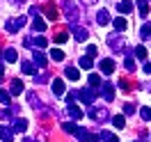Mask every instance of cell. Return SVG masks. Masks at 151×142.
<instances>
[{"instance_id":"cell-1","label":"cell","mask_w":151,"mask_h":142,"mask_svg":"<svg viewBox=\"0 0 151 142\" xmlns=\"http://www.w3.org/2000/svg\"><path fill=\"white\" fill-rule=\"evenodd\" d=\"M23 25H25V16H14V19H9L7 23H5L7 32H19Z\"/></svg>"},{"instance_id":"cell-2","label":"cell","mask_w":151,"mask_h":142,"mask_svg":"<svg viewBox=\"0 0 151 142\" xmlns=\"http://www.w3.org/2000/svg\"><path fill=\"white\" fill-rule=\"evenodd\" d=\"M87 115H89L92 119H96V122H105V119H110V112H108L105 108H89Z\"/></svg>"},{"instance_id":"cell-3","label":"cell","mask_w":151,"mask_h":142,"mask_svg":"<svg viewBox=\"0 0 151 142\" xmlns=\"http://www.w3.org/2000/svg\"><path fill=\"white\" fill-rule=\"evenodd\" d=\"M64 14H66V19L71 21V23L78 21V7H76L71 0H64Z\"/></svg>"},{"instance_id":"cell-4","label":"cell","mask_w":151,"mask_h":142,"mask_svg":"<svg viewBox=\"0 0 151 142\" xmlns=\"http://www.w3.org/2000/svg\"><path fill=\"white\" fill-rule=\"evenodd\" d=\"M78 96H80V99H83V101H85V103H89L92 105V101H94V96H96V92H94V87H83V89H80V92H78Z\"/></svg>"},{"instance_id":"cell-5","label":"cell","mask_w":151,"mask_h":142,"mask_svg":"<svg viewBox=\"0 0 151 142\" xmlns=\"http://www.w3.org/2000/svg\"><path fill=\"white\" fill-rule=\"evenodd\" d=\"M108 41H110V46H112V50H114V53H122V50H124V46H126V41H124L122 37H117V35H112V37L108 39Z\"/></svg>"},{"instance_id":"cell-6","label":"cell","mask_w":151,"mask_h":142,"mask_svg":"<svg viewBox=\"0 0 151 142\" xmlns=\"http://www.w3.org/2000/svg\"><path fill=\"white\" fill-rule=\"evenodd\" d=\"M12 140H14V128L0 124V142H12Z\"/></svg>"},{"instance_id":"cell-7","label":"cell","mask_w":151,"mask_h":142,"mask_svg":"<svg viewBox=\"0 0 151 142\" xmlns=\"http://www.w3.org/2000/svg\"><path fill=\"white\" fill-rule=\"evenodd\" d=\"M101 94H103V99L112 101V99H114V87H112V83H103V85H101Z\"/></svg>"},{"instance_id":"cell-8","label":"cell","mask_w":151,"mask_h":142,"mask_svg":"<svg viewBox=\"0 0 151 142\" xmlns=\"http://www.w3.org/2000/svg\"><path fill=\"white\" fill-rule=\"evenodd\" d=\"M76 135H78V140H83V142H94V140H96V138H94L89 131H87V128H80V126H78Z\"/></svg>"},{"instance_id":"cell-9","label":"cell","mask_w":151,"mask_h":142,"mask_svg":"<svg viewBox=\"0 0 151 142\" xmlns=\"http://www.w3.org/2000/svg\"><path fill=\"white\" fill-rule=\"evenodd\" d=\"M71 32H73L76 41H85V39H87V35H89V32H87L85 28H80V25H76V28H71Z\"/></svg>"},{"instance_id":"cell-10","label":"cell","mask_w":151,"mask_h":142,"mask_svg":"<svg viewBox=\"0 0 151 142\" xmlns=\"http://www.w3.org/2000/svg\"><path fill=\"white\" fill-rule=\"evenodd\" d=\"M117 12H119V14H131L133 12V2L131 0H122V2L117 5Z\"/></svg>"},{"instance_id":"cell-11","label":"cell","mask_w":151,"mask_h":142,"mask_svg":"<svg viewBox=\"0 0 151 142\" xmlns=\"http://www.w3.org/2000/svg\"><path fill=\"white\" fill-rule=\"evenodd\" d=\"M12 128H14V133H25L28 131V122H25V119H14Z\"/></svg>"},{"instance_id":"cell-12","label":"cell","mask_w":151,"mask_h":142,"mask_svg":"<svg viewBox=\"0 0 151 142\" xmlns=\"http://www.w3.org/2000/svg\"><path fill=\"white\" fill-rule=\"evenodd\" d=\"M21 69H23V74L37 78V66H35V62H23V64H21Z\"/></svg>"},{"instance_id":"cell-13","label":"cell","mask_w":151,"mask_h":142,"mask_svg":"<svg viewBox=\"0 0 151 142\" xmlns=\"http://www.w3.org/2000/svg\"><path fill=\"white\" fill-rule=\"evenodd\" d=\"M96 23H99V25H108V23H110V14H108V9H101L99 14H96Z\"/></svg>"},{"instance_id":"cell-14","label":"cell","mask_w":151,"mask_h":142,"mask_svg":"<svg viewBox=\"0 0 151 142\" xmlns=\"http://www.w3.org/2000/svg\"><path fill=\"white\" fill-rule=\"evenodd\" d=\"M101 71H103V74H112V71H114V62L110 60V57L101 60Z\"/></svg>"},{"instance_id":"cell-15","label":"cell","mask_w":151,"mask_h":142,"mask_svg":"<svg viewBox=\"0 0 151 142\" xmlns=\"http://www.w3.org/2000/svg\"><path fill=\"white\" fill-rule=\"evenodd\" d=\"M112 25H114V30H117V32H124V30L128 28V21L124 19V16H119V19L112 21Z\"/></svg>"},{"instance_id":"cell-16","label":"cell","mask_w":151,"mask_h":142,"mask_svg":"<svg viewBox=\"0 0 151 142\" xmlns=\"http://www.w3.org/2000/svg\"><path fill=\"white\" fill-rule=\"evenodd\" d=\"M53 94H55V96H62V94H64V83H62L60 78L53 80Z\"/></svg>"},{"instance_id":"cell-17","label":"cell","mask_w":151,"mask_h":142,"mask_svg":"<svg viewBox=\"0 0 151 142\" xmlns=\"http://www.w3.org/2000/svg\"><path fill=\"white\" fill-rule=\"evenodd\" d=\"M137 12H140V16L147 19V14H149V0H137Z\"/></svg>"},{"instance_id":"cell-18","label":"cell","mask_w":151,"mask_h":142,"mask_svg":"<svg viewBox=\"0 0 151 142\" xmlns=\"http://www.w3.org/2000/svg\"><path fill=\"white\" fill-rule=\"evenodd\" d=\"M23 89H25V87H23V83H21L19 78H16V80H12V87H9L12 94H23Z\"/></svg>"},{"instance_id":"cell-19","label":"cell","mask_w":151,"mask_h":142,"mask_svg":"<svg viewBox=\"0 0 151 142\" xmlns=\"http://www.w3.org/2000/svg\"><path fill=\"white\" fill-rule=\"evenodd\" d=\"M66 110H69V117H73V119H80V117H83V110H80L76 103H71Z\"/></svg>"},{"instance_id":"cell-20","label":"cell","mask_w":151,"mask_h":142,"mask_svg":"<svg viewBox=\"0 0 151 142\" xmlns=\"http://www.w3.org/2000/svg\"><path fill=\"white\" fill-rule=\"evenodd\" d=\"M87 83H89V87H101L103 85V83H101V76H99V74H89V78H87Z\"/></svg>"},{"instance_id":"cell-21","label":"cell","mask_w":151,"mask_h":142,"mask_svg":"<svg viewBox=\"0 0 151 142\" xmlns=\"http://www.w3.org/2000/svg\"><path fill=\"white\" fill-rule=\"evenodd\" d=\"M46 16H48V19H50V21H57V16H60L53 2H48V5H46Z\"/></svg>"},{"instance_id":"cell-22","label":"cell","mask_w":151,"mask_h":142,"mask_svg":"<svg viewBox=\"0 0 151 142\" xmlns=\"http://www.w3.org/2000/svg\"><path fill=\"white\" fill-rule=\"evenodd\" d=\"M66 78H69V80H78V78H80V71H78V69H76V66H66Z\"/></svg>"},{"instance_id":"cell-23","label":"cell","mask_w":151,"mask_h":142,"mask_svg":"<svg viewBox=\"0 0 151 142\" xmlns=\"http://www.w3.org/2000/svg\"><path fill=\"white\" fill-rule=\"evenodd\" d=\"M32 30H35V32H44V30H46V23H44V19H35L32 21Z\"/></svg>"},{"instance_id":"cell-24","label":"cell","mask_w":151,"mask_h":142,"mask_svg":"<svg viewBox=\"0 0 151 142\" xmlns=\"http://www.w3.org/2000/svg\"><path fill=\"white\" fill-rule=\"evenodd\" d=\"M35 64L37 66H46V55L41 50H35Z\"/></svg>"},{"instance_id":"cell-25","label":"cell","mask_w":151,"mask_h":142,"mask_svg":"<svg viewBox=\"0 0 151 142\" xmlns=\"http://www.w3.org/2000/svg\"><path fill=\"white\" fill-rule=\"evenodd\" d=\"M5 60H7V62H16V60H19V53H16L14 48H7V50H5Z\"/></svg>"},{"instance_id":"cell-26","label":"cell","mask_w":151,"mask_h":142,"mask_svg":"<svg viewBox=\"0 0 151 142\" xmlns=\"http://www.w3.org/2000/svg\"><path fill=\"white\" fill-rule=\"evenodd\" d=\"M92 60H94V57H89V55L80 57V62H78V64H80V69H92V64H94Z\"/></svg>"},{"instance_id":"cell-27","label":"cell","mask_w":151,"mask_h":142,"mask_svg":"<svg viewBox=\"0 0 151 142\" xmlns=\"http://www.w3.org/2000/svg\"><path fill=\"white\" fill-rule=\"evenodd\" d=\"M112 124H114V128H124V126H126L124 115H114V117H112Z\"/></svg>"},{"instance_id":"cell-28","label":"cell","mask_w":151,"mask_h":142,"mask_svg":"<svg viewBox=\"0 0 151 142\" xmlns=\"http://www.w3.org/2000/svg\"><path fill=\"white\" fill-rule=\"evenodd\" d=\"M140 37H142V39H151V23H144V25H142Z\"/></svg>"},{"instance_id":"cell-29","label":"cell","mask_w":151,"mask_h":142,"mask_svg":"<svg viewBox=\"0 0 151 142\" xmlns=\"http://www.w3.org/2000/svg\"><path fill=\"white\" fill-rule=\"evenodd\" d=\"M50 60H55V62H62V60H64V53H62L60 48H53V50H50Z\"/></svg>"},{"instance_id":"cell-30","label":"cell","mask_w":151,"mask_h":142,"mask_svg":"<svg viewBox=\"0 0 151 142\" xmlns=\"http://www.w3.org/2000/svg\"><path fill=\"white\" fill-rule=\"evenodd\" d=\"M9 94H12V92L0 89V103H2V105H9V103H12V101H9Z\"/></svg>"},{"instance_id":"cell-31","label":"cell","mask_w":151,"mask_h":142,"mask_svg":"<svg viewBox=\"0 0 151 142\" xmlns=\"http://www.w3.org/2000/svg\"><path fill=\"white\" fill-rule=\"evenodd\" d=\"M124 66H126V71H135V60H133L131 55H126V62H124Z\"/></svg>"},{"instance_id":"cell-32","label":"cell","mask_w":151,"mask_h":142,"mask_svg":"<svg viewBox=\"0 0 151 142\" xmlns=\"http://www.w3.org/2000/svg\"><path fill=\"white\" fill-rule=\"evenodd\" d=\"M135 57H137V60H147V48L137 46V48H135Z\"/></svg>"},{"instance_id":"cell-33","label":"cell","mask_w":151,"mask_h":142,"mask_svg":"<svg viewBox=\"0 0 151 142\" xmlns=\"http://www.w3.org/2000/svg\"><path fill=\"white\" fill-rule=\"evenodd\" d=\"M140 115H142V119H147V122H151V108H147V105H144V108L140 110Z\"/></svg>"},{"instance_id":"cell-34","label":"cell","mask_w":151,"mask_h":142,"mask_svg":"<svg viewBox=\"0 0 151 142\" xmlns=\"http://www.w3.org/2000/svg\"><path fill=\"white\" fill-rule=\"evenodd\" d=\"M66 39H69V35H66V32H57V35H55V41H57V44H64Z\"/></svg>"},{"instance_id":"cell-35","label":"cell","mask_w":151,"mask_h":142,"mask_svg":"<svg viewBox=\"0 0 151 142\" xmlns=\"http://www.w3.org/2000/svg\"><path fill=\"white\" fill-rule=\"evenodd\" d=\"M119 87H122V89H124V92H128V89H131V83H128V80H126V78H122V80H119Z\"/></svg>"},{"instance_id":"cell-36","label":"cell","mask_w":151,"mask_h":142,"mask_svg":"<svg viewBox=\"0 0 151 142\" xmlns=\"http://www.w3.org/2000/svg\"><path fill=\"white\" fill-rule=\"evenodd\" d=\"M62 128H64L66 133H73V135H76V131H78V126H76V124H64Z\"/></svg>"},{"instance_id":"cell-37","label":"cell","mask_w":151,"mask_h":142,"mask_svg":"<svg viewBox=\"0 0 151 142\" xmlns=\"http://www.w3.org/2000/svg\"><path fill=\"white\" fill-rule=\"evenodd\" d=\"M124 112H126V115H133V112H135V105H133V103H126V105H124Z\"/></svg>"},{"instance_id":"cell-38","label":"cell","mask_w":151,"mask_h":142,"mask_svg":"<svg viewBox=\"0 0 151 142\" xmlns=\"http://www.w3.org/2000/svg\"><path fill=\"white\" fill-rule=\"evenodd\" d=\"M35 46H37V50H39V48H44V46H46V39H44V37H37Z\"/></svg>"},{"instance_id":"cell-39","label":"cell","mask_w":151,"mask_h":142,"mask_svg":"<svg viewBox=\"0 0 151 142\" xmlns=\"http://www.w3.org/2000/svg\"><path fill=\"white\" fill-rule=\"evenodd\" d=\"M87 55L94 57V55H96V46H87Z\"/></svg>"},{"instance_id":"cell-40","label":"cell","mask_w":151,"mask_h":142,"mask_svg":"<svg viewBox=\"0 0 151 142\" xmlns=\"http://www.w3.org/2000/svg\"><path fill=\"white\" fill-rule=\"evenodd\" d=\"M9 117H12L9 110H2V112H0V119H9Z\"/></svg>"},{"instance_id":"cell-41","label":"cell","mask_w":151,"mask_h":142,"mask_svg":"<svg viewBox=\"0 0 151 142\" xmlns=\"http://www.w3.org/2000/svg\"><path fill=\"white\" fill-rule=\"evenodd\" d=\"M25 46H28V48H35V41H32V39L28 37V39H25Z\"/></svg>"},{"instance_id":"cell-42","label":"cell","mask_w":151,"mask_h":142,"mask_svg":"<svg viewBox=\"0 0 151 142\" xmlns=\"http://www.w3.org/2000/svg\"><path fill=\"white\" fill-rule=\"evenodd\" d=\"M144 74H151V64H149V62L144 64Z\"/></svg>"},{"instance_id":"cell-43","label":"cell","mask_w":151,"mask_h":142,"mask_svg":"<svg viewBox=\"0 0 151 142\" xmlns=\"http://www.w3.org/2000/svg\"><path fill=\"white\" fill-rule=\"evenodd\" d=\"M83 2H85V5H92V2H96V0H83Z\"/></svg>"},{"instance_id":"cell-44","label":"cell","mask_w":151,"mask_h":142,"mask_svg":"<svg viewBox=\"0 0 151 142\" xmlns=\"http://www.w3.org/2000/svg\"><path fill=\"white\" fill-rule=\"evenodd\" d=\"M2 74H5V69H2V64H0V78H2Z\"/></svg>"},{"instance_id":"cell-45","label":"cell","mask_w":151,"mask_h":142,"mask_svg":"<svg viewBox=\"0 0 151 142\" xmlns=\"http://www.w3.org/2000/svg\"><path fill=\"white\" fill-rule=\"evenodd\" d=\"M37 142H46V138H37Z\"/></svg>"},{"instance_id":"cell-46","label":"cell","mask_w":151,"mask_h":142,"mask_svg":"<svg viewBox=\"0 0 151 142\" xmlns=\"http://www.w3.org/2000/svg\"><path fill=\"white\" fill-rule=\"evenodd\" d=\"M23 142H30V140H28V138H25V140H23Z\"/></svg>"},{"instance_id":"cell-47","label":"cell","mask_w":151,"mask_h":142,"mask_svg":"<svg viewBox=\"0 0 151 142\" xmlns=\"http://www.w3.org/2000/svg\"><path fill=\"white\" fill-rule=\"evenodd\" d=\"M133 142H142V140H133Z\"/></svg>"}]
</instances>
